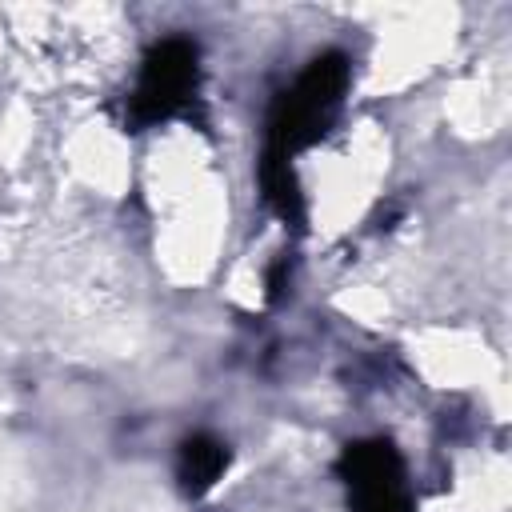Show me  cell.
<instances>
[{"mask_svg":"<svg viewBox=\"0 0 512 512\" xmlns=\"http://www.w3.org/2000/svg\"><path fill=\"white\" fill-rule=\"evenodd\" d=\"M348 88V56L344 52H324L316 56L288 92H280V100L272 104L268 116V160H284L292 164V156L300 148H308L312 140L324 136L328 120L340 108V96Z\"/></svg>","mask_w":512,"mask_h":512,"instance_id":"6da1fadb","label":"cell"},{"mask_svg":"<svg viewBox=\"0 0 512 512\" xmlns=\"http://www.w3.org/2000/svg\"><path fill=\"white\" fill-rule=\"evenodd\" d=\"M200 80V56L196 44L184 36H168L160 44H152V52L144 56L140 68V84L132 92V124H160L168 116H176Z\"/></svg>","mask_w":512,"mask_h":512,"instance_id":"7a4b0ae2","label":"cell"},{"mask_svg":"<svg viewBox=\"0 0 512 512\" xmlns=\"http://www.w3.org/2000/svg\"><path fill=\"white\" fill-rule=\"evenodd\" d=\"M340 476L352 492V512H412L400 456L384 440H356L340 456Z\"/></svg>","mask_w":512,"mask_h":512,"instance_id":"3957f363","label":"cell"},{"mask_svg":"<svg viewBox=\"0 0 512 512\" xmlns=\"http://www.w3.org/2000/svg\"><path fill=\"white\" fill-rule=\"evenodd\" d=\"M224 468H228V448L216 436H208V432L188 436L180 444V452H176V480H180V488L188 496L212 492L216 480L224 476Z\"/></svg>","mask_w":512,"mask_h":512,"instance_id":"277c9868","label":"cell"},{"mask_svg":"<svg viewBox=\"0 0 512 512\" xmlns=\"http://www.w3.org/2000/svg\"><path fill=\"white\" fill-rule=\"evenodd\" d=\"M260 188H264V200L276 208V216L284 224H304V196H300V184H296L292 164L264 156L260 160Z\"/></svg>","mask_w":512,"mask_h":512,"instance_id":"5b68a950","label":"cell"},{"mask_svg":"<svg viewBox=\"0 0 512 512\" xmlns=\"http://www.w3.org/2000/svg\"><path fill=\"white\" fill-rule=\"evenodd\" d=\"M284 292V260H276V268L268 272V300H280Z\"/></svg>","mask_w":512,"mask_h":512,"instance_id":"8992f818","label":"cell"}]
</instances>
